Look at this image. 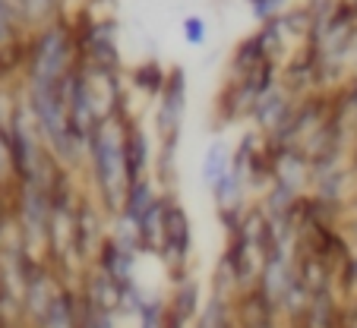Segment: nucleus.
<instances>
[{
  "label": "nucleus",
  "mask_w": 357,
  "mask_h": 328,
  "mask_svg": "<svg viewBox=\"0 0 357 328\" xmlns=\"http://www.w3.org/2000/svg\"><path fill=\"white\" fill-rule=\"evenodd\" d=\"M45 322H47V328H76V315H73L70 294L51 297V303L45 306Z\"/></svg>",
  "instance_id": "12"
},
{
  "label": "nucleus",
  "mask_w": 357,
  "mask_h": 328,
  "mask_svg": "<svg viewBox=\"0 0 357 328\" xmlns=\"http://www.w3.org/2000/svg\"><path fill=\"white\" fill-rule=\"evenodd\" d=\"M123 117H105L92 130L86 142V161L92 168V183L105 212L117 214L123 208L130 177H127V155H123Z\"/></svg>",
  "instance_id": "1"
},
{
  "label": "nucleus",
  "mask_w": 357,
  "mask_h": 328,
  "mask_svg": "<svg viewBox=\"0 0 357 328\" xmlns=\"http://www.w3.org/2000/svg\"><path fill=\"white\" fill-rule=\"evenodd\" d=\"M123 155H127V177L130 183L142 180V177H152V142L149 133L133 120V117H123Z\"/></svg>",
  "instance_id": "6"
},
{
  "label": "nucleus",
  "mask_w": 357,
  "mask_h": 328,
  "mask_svg": "<svg viewBox=\"0 0 357 328\" xmlns=\"http://www.w3.org/2000/svg\"><path fill=\"white\" fill-rule=\"evenodd\" d=\"M247 189H250L247 174H243V168L234 161V164H231V168L215 180V187H212L209 193H212V199H215L218 212H228V208H243Z\"/></svg>",
  "instance_id": "8"
},
{
  "label": "nucleus",
  "mask_w": 357,
  "mask_h": 328,
  "mask_svg": "<svg viewBox=\"0 0 357 328\" xmlns=\"http://www.w3.org/2000/svg\"><path fill=\"white\" fill-rule=\"evenodd\" d=\"M136 256L139 253H130V249L117 247L111 237H105V243H101V249H98V268L114 284L127 288V284L136 281Z\"/></svg>",
  "instance_id": "7"
},
{
  "label": "nucleus",
  "mask_w": 357,
  "mask_h": 328,
  "mask_svg": "<svg viewBox=\"0 0 357 328\" xmlns=\"http://www.w3.org/2000/svg\"><path fill=\"white\" fill-rule=\"evenodd\" d=\"M243 3L250 7V13H253V19H257L259 26L278 19L288 7H294V0H243Z\"/></svg>",
  "instance_id": "13"
},
{
  "label": "nucleus",
  "mask_w": 357,
  "mask_h": 328,
  "mask_svg": "<svg viewBox=\"0 0 357 328\" xmlns=\"http://www.w3.org/2000/svg\"><path fill=\"white\" fill-rule=\"evenodd\" d=\"M76 3H79V7H86V3H95V0H76Z\"/></svg>",
  "instance_id": "17"
},
{
  "label": "nucleus",
  "mask_w": 357,
  "mask_h": 328,
  "mask_svg": "<svg viewBox=\"0 0 357 328\" xmlns=\"http://www.w3.org/2000/svg\"><path fill=\"white\" fill-rule=\"evenodd\" d=\"M155 104V133H158V146H162V171L171 164L174 148L181 142V127H183V114H187V70L183 67H168V82H165L162 95Z\"/></svg>",
  "instance_id": "3"
},
{
  "label": "nucleus",
  "mask_w": 357,
  "mask_h": 328,
  "mask_svg": "<svg viewBox=\"0 0 357 328\" xmlns=\"http://www.w3.org/2000/svg\"><path fill=\"white\" fill-rule=\"evenodd\" d=\"M193 253V228L183 212L181 202L168 199V214H165V243H162V259L171 262L174 268H183Z\"/></svg>",
  "instance_id": "5"
},
{
  "label": "nucleus",
  "mask_w": 357,
  "mask_h": 328,
  "mask_svg": "<svg viewBox=\"0 0 357 328\" xmlns=\"http://www.w3.org/2000/svg\"><path fill=\"white\" fill-rule=\"evenodd\" d=\"M294 107H297V95L291 92L288 86H282V82H278L275 88H269V92L257 101V107H253V117H250V120H253V127H257L259 136L275 139V136L284 130V123L291 120Z\"/></svg>",
  "instance_id": "4"
},
{
  "label": "nucleus",
  "mask_w": 357,
  "mask_h": 328,
  "mask_svg": "<svg viewBox=\"0 0 357 328\" xmlns=\"http://www.w3.org/2000/svg\"><path fill=\"white\" fill-rule=\"evenodd\" d=\"M348 164H351V171H357V136H354V142H351V152H348Z\"/></svg>",
  "instance_id": "16"
},
{
  "label": "nucleus",
  "mask_w": 357,
  "mask_h": 328,
  "mask_svg": "<svg viewBox=\"0 0 357 328\" xmlns=\"http://www.w3.org/2000/svg\"><path fill=\"white\" fill-rule=\"evenodd\" d=\"M354 57H357V47H354Z\"/></svg>",
  "instance_id": "18"
},
{
  "label": "nucleus",
  "mask_w": 357,
  "mask_h": 328,
  "mask_svg": "<svg viewBox=\"0 0 357 328\" xmlns=\"http://www.w3.org/2000/svg\"><path fill=\"white\" fill-rule=\"evenodd\" d=\"M155 199H158L155 180H152V177H142V180H133L127 187V196H123V208H121V212L127 214V218H133V221H139Z\"/></svg>",
  "instance_id": "10"
},
{
  "label": "nucleus",
  "mask_w": 357,
  "mask_h": 328,
  "mask_svg": "<svg viewBox=\"0 0 357 328\" xmlns=\"http://www.w3.org/2000/svg\"><path fill=\"white\" fill-rule=\"evenodd\" d=\"M199 328H225L222 303H218V300H212L209 306H206V313H202V319H199Z\"/></svg>",
  "instance_id": "15"
},
{
  "label": "nucleus",
  "mask_w": 357,
  "mask_h": 328,
  "mask_svg": "<svg viewBox=\"0 0 357 328\" xmlns=\"http://www.w3.org/2000/svg\"><path fill=\"white\" fill-rule=\"evenodd\" d=\"M26 86H61L79 67L76 32L70 13L57 16L54 22L29 32L26 45Z\"/></svg>",
  "instance_id": "2"
},
{
  "label": "nucleus",
  "mask_w": 357,
  "mask_h": 328,
  "mask_svg": "<svg viewBox=\"0 0 357 328\" xmlns=\"http://www.w3.org/2000/svg\"><path fill=\"white\" fill-rule=\"evenodd\" d=\"M130 82H133L136 88H142L146 95L158 98L162 88H165V82H168V70H165L158 61H146V63H139V67L130 70Z\"/></svg>",
  "instance_id": "11"
},
{
  "label": "nucleus",
  "mask_w": 357,
  "mask_h": 328,
  "mask_svg": "<svg viewBox=\"0 0 357 328\" xmlns=\"http://www.w3.org/2000/svg\"><path fill=\"white\" fill-rule=\"evenodd\" d=\"M181 35L190 47H202L209 41V22L202 19L199 13H190V16H183V22H181Z\"/></svg>",
  "instance_id": "14"
},
{
  "label": "nucleus",
  "mask_w": 357,
  "mask_h": 328,
  "mask_svg": "<svg viewBox=\"0 0 357 328\" xmlns=\"http://www.w3.org/2000/svg\"><path fill=\"white\" fill-rule=\"evenodd\" d=\"M231 164H234V146H231L228 139H222V136H215V139L206 146V152H202L199 180L212 189L215 187V180L231 168Z\"/></svg>",
  "instance_id": "9"
}]
</instances>
